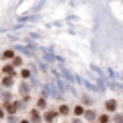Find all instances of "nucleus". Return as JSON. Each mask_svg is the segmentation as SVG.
I'll return each mask as SVG.
<instances>
[{
	"label": "nucleus",
	"instance_id": "nucleus-11",
	"mask_svg": "<svg viewBox=\"0 0 123 123\" xmlns=\"http://www.w3.org/2000/svg\"><path fill=\"white\" fill-rule=\"evenodd\" d=\"M33 119H40V116H38V111H33Z\"/></svg>",
	"mask_w": 123,
	"mask_h": 123
},
{
	"label": "nucleus",
	"instance_id": "nucleus-6",
	"mask_svg": "<svg viewBox=\"0 0 123 123\" xmlns=\"http://www.w3.org/2000/svg\"><path fill=\"white\" fill-rule=\"evenodd\" d=\"M2 56H4V58H13V56H15V53H13L11 49H7V51L4 53V54H2Z\"/></svg>",
	"mask_w": 123,
	"mask_h": 123
},
{
	"label": "nucleus",
	"instance_id": "nucleus-9",
	"mask_svg": "<svg viewBox=\"0 0 123 123\" xmlns=\"http://www.w3.org/2000/svg\"><path fill=\"white\" fill-rule=\"evenodd\" d=\"M29 74H31V73H29L27 69H24V71H22V78H29Z\"/></svg>",
	"mask_w": 123,
	"mask_h": 123
},
{
	"label": "nucleus",
	"instance_id": "nucleus-13",
	"mask_svg": "<svg viewBox=\"0 0 123 123\" xmlns=\"http://www.w3.org/2000/svg\"><path fill=\"white\" fill-rule=\"evenodd\" d=\"M2 114H4V112H2V109H0V118H2Z\"/></svg>",
	"mask_w": 123,
	"mask_h": 123
},
{
	"label": "nucleus",
	"instance_id": "nucleus-8",
	"mask_svg": "<svg viewBox=\"0 0 123 123\" xmlns=\"http://www.w3.org/2000/svg\"><path fill=\"white\" fill-rule=\"evenodd\" d=\"M54 116H56V112H53V111H51V112H49V114H47V116H45V119H53V118H54Z\"/></svg>",
	"mask_w": 123,
	"mask_h": 123
},
{
	"label": "nucleus",
	"instance_id": "nucleus-7",
	"mask_svg": "<svg viewBox=\"0 0 123 123\" xmlns=\"http://www.w3.org/2000/svg\"><path fill=\"white\" fill-rule=\"evenodd\" d=\"M4 73H6V74H13V67H11V65H6V67H4Z\"/></svg>",
	"mask_w": 123,
	"mask_h": 123
},
{
	"label": "nucleus",
	"instance_id": "nucleus-3",
	"mask_svg": "<svg viewBox=\"0 0 123 123\" xmlns=\"http://www.w3.org/2000/svg\"><path fill=\"white\" fill-rule=\"evenodd\" d=\"M80 114H83V107H81V105H76V107H74V116H80Z\"/></svg>",
	"mask_w": 123,
	"mask_h": 123
},
{
	"label": "nucleus",
	"instance_id": "nucleus-12",
	"mask_svg": "<svg viewBox=\"0 0 123 123\" xmlns=\"http://www.w3.org/2000/svg\"><path fill=\"white\" fill-rule=\"evenodd\" d=\"M100 121H109V116H100Z\"/></svg>",
	"mask_w": 123,
	"mask_h": 123
},
{
	"label": "nucleus",
	"instance_id": "nucleus-10",
	"mask_svg": "<svg viewBox=\"0 0 123 123\" xmlns=\"http://www.w3.org/2000/svg\"><path fill=\"white\" fill-rule=\"evenodd\" d=\"M38 107H40V109L45 107V100H38Z\"/></svg>",
	"mask_w": 123,
	"mask_h": 123
},
{
	"label": "nucleus",
	"instance_id": "nucleus-4",
	"mask_svg": "<svg viewBox=\"0 0 123 123\" xmlns=\"http://www.w3.org/2000/svg\"><path fill=\"white\" fill-rule=\"evenodd\" d=\"M13 65H22V58L20 56H13Z\"/></svg>",
	"mask_w": 123,
	"mask_h": 123
},
{
	"label": "nucleus",
	"instance_id": "nucleus-1",
	"mask_svg": "<svg viewBox=\"0 0 123 123\" xmlns=\"http://www.w3.org/2000/svg\"><path fill=\"white\" fill-rule=\"evenodd\" d=\"M105 107H107L109 112H114L116 109H118V101H116V100H109L107 103H105Z\"/></svg>",
	"mask_w": 123,
	"mask_h": 123
},
{
	"label": "nucleus",
	"instance_id": "nucleus-5",
	"mask_svg": "<svg viewBox=\"0 0 123 123\" xmlns=\"http://www.w3.org/2000/svg\"><path fill=\"white\" fill-rule=\"evenodd\" d=\"M2 83H4V87H11L13 80H11V78H4V80H2Z\"/></svg>",
	"mask_w": 123,
	"mask_h": 123
},
{
	"label": "nucleus",
	"instance_id": "nucleus-2",
	"mask_svg": "<svg viewBox=\"0 0 123 123\" xmlns=\"http://www.w3.org/2000/svg\"><path fill=\"white\" fill-rule=\"evenodd\" d=\"M58 114H62V116L69 114V107H67V105H62V107H60V111H58Z\"/></svg>",
	"mask_w": 123,
	"mask_h": 123
}]
</instances>
